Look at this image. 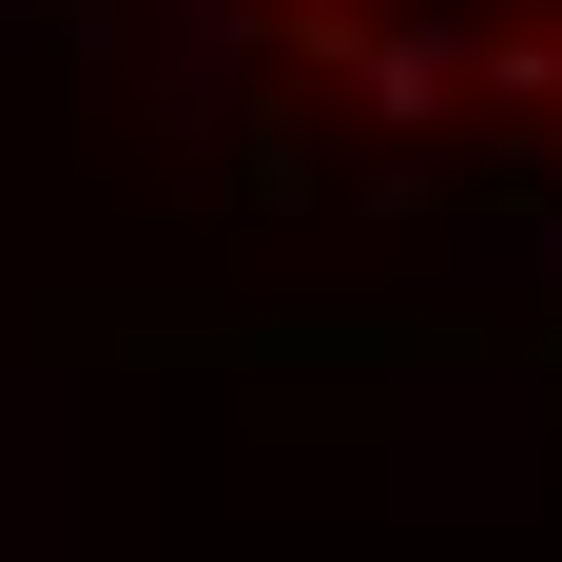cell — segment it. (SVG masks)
I'll use <instances>...</instances> for the list:
<instances>
[{
	"label": "cell",
	"instance_id": "1",
	"mask_svg": "<svg viewBox=\"0 0 562 562\" xmlns=\"http://www.w3.org/2000/svg\"><path fill=\"white\" fill-rule=\"evenodd\" d=\"M272 175L562 194V0H116Z\"/></svg>",
	"mask_w": 562,
	"mask_h": 562
}]
</instances>
